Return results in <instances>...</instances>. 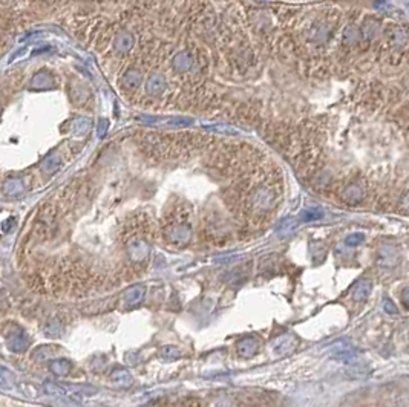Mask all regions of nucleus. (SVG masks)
<instances>
[{
  "label": "nucleus",
  "instance_id": "1",
  "mask_svg": "<svg viewBox=\"0 0 409 407\" xmlns=\"http://www.w3.org/2000/svg\"><path fill=\"white\" fill-rule=\"evenodd\" d=\"M258 348H259L258 340L253 337H247L238 343V354L242 358H250L258 352Z\"/></svg>",
  "mask_w": 409,
  "mask_h": 407
},
{
  "label": "nucleus",
  "instance_id": "2",
  "mask_svg": "<svg viewBox=\"0 0 409 407\" xmlns=\"http://www.w3.org/2000/svg\"><path fill=\"white\" fill-rule=\"evenodd\" d=\"M297 344V340L293 335H284L281 338H277L273 344V348L277 354H285L288 351H291Z\"/></svg>",
  "mask_w": 409,
  "mask_h": 407
},
{
  "label": "nucleus",
  "instance_id": "3",
  "mask_svg": "<svg viewBox=\"0 0 409 407\" xmlns=\"http://www.w3.org/2000/svg\"><path fill=\"white\" fill-rule=\"evenodd\" d=\"M360 34L363 38L372 40L380 34V25H378L375 20H367L360 28Z\"/></svg>",
  "mask_w": 409,
  "mask_h": 407
},
{
  "label": "nucleus",
  "instance_id": "4",
  "mask_svg": "<svg viewBox=\"0 0 409 407\" xmlns=\"http://www.w3.org/2000/svg\"><path fill=\"white\" fill-rule=\"evenodd\" d=\"M371 290H372V283L370 280H362L353 291V298L356 301H365L370 297Z\"/></svg>",
  "mask_w": 409,
  "mask_h": 407
},
{
  "label": "nucleus",
  "instance_id": "5",
  "mask_svg": "<svg viewBox=\"0 0 409 407\" xmlns=\"http://www.w3.org/2000/svg\"><path fill=\"white\" fill-rule=\"evenodd\" d=\"M388 38L389 41L394 44V46H403V44L408 41V34L403 31L402 28H391L389 31H388Z\"/></svg>",
  "mask_w": 409,
  "mask_h": 407
},
{
  "label": "nucleus",
  "instance_id": "6",
  "mask_svg": "<svg viewBox=\"0 0 409 407\" xmlns=\"http://www.w3.org/2000/svg\"><path fill=\"white\" fill-rule=\"evenodd\" d=\"M363 198V188L360 185H349L345 191H343V199L348 202H359Z\"/></svg>",
  "mask_w": 409,
  "mask_h": 407
},
{
  "label": "nucleus",
  "instance_id": "7",
  "mask_svg": "<svg viewBox=\"0 0 409 407\" xmlns=\"http://www.w3.org/2000/svg\"><path fill=\"white\" fill-rule=\"evenodd\" d=\"M360 38H362V34H360L359 28H356V26L345 28V31H343V43L345 44H356L360 41Z\"/></svg>",
  "mask_w": 409,
  "mask_h": 407
},
{
  "label": "nucleus",
  "instance_id": "8",
  "mask_svg": "<svg viewBox=\"0 0 409 407\" xmlns=\"http://www.w3.org/2000/svg\"><path fill=\"white\" fill-rule=\"evenodd\" d=\"M322 216H324V213L320 212V210L313 208V210H306V212H302L300 219H302L303 222H311V221H317V219H320Z\"/></svg>",
  "mask_w": 409,
  "mask_h": 407
},
{
  "label": "nucleus",
  "instance_id": "9",
  "mask_svg": "<svg viewBox=\"0 0 409 407\" xmlns=\"http://www.w3.org/2000/svg\"><path fill=\"white\" fill-rule=\"evenodd\" d=\"M365 240V236L363 234H360V233H353V234H349L348 237H346V245L348 247H359L362 242Z\"/></svg>",
  "mask_w": 409,
  "mask_h": 407
},
{
  "label": "nucleus",
  "instance_id": "10",
  "mask_svg": "<svg viewBox=\"0 0 409 407\" xmlns=\"http://www.w3.org/2000/svg\"><path fill=\"white\" fill-rule=\"evenodd\" d=\"M383 308H385V311L388 312V314H397V306L392 303V301L388 298V300H385V303H383Z\"/></svg>",
  "mask_w": 409,
  "mask_h": 407
},
{
  "label": "nucleus",
  "instance_id": "11",
  "mask_svg": "<svg viewBox=\"0 0 409 407\" xmlns=\"http://www.w3.org/2000/svg\"><path fill=\"white\" fill-rule=\"evenodd\" d=\"M45 389H46V392H49V394H57V395H63L65 394V390L63 389H60V387H55L54 384H46L45 386Z\"/></svg>",
  "mask_w": 409,
  "mask_h": 407
},
{
  "label": "nucleus",
  "instance_id": "12",
  "mask_svg": "<svg viewBox=\"0 0 409 407\" xmlns=\"http://www.w3.org/2000/svg\"><path fill=\"white\" fill-rule=\"evenodd\" d=\"M402 301H403V306L406 309H409V288H406L403 293H402Z\"/></svg>",
  "mask_w": 409,
  "mask_h": 407
}]
</instances>
